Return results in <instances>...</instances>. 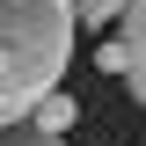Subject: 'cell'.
<instances>
[{"mask_svg": "<svg viewBox=\"0 0 146 146\" xmlns=\"http://www.w3.org/2000/svg\"><path fill=\"white\" fill-rule=\"evenodd\" d=\"M73 29L66 0H0V131L29 124V110L66 80Z\"/></svg>", "mask_w": 146, "mask_h": 146, "instance_id": "obj_1", "label": "cell"}, {"mask_svg": "<svg viewBox=\"0 0 146 146\" xmlns=\"http://www.w3.org/2000/svg\"><path fill=\"white\" fill-rule=\"evenodd\" d=\"M117 44H124V88L146 110V0H131L124 15H117Z\"/></svg>", "mask_w": 146, "mask_h": 146, "instance_id": "obj_2", "label": "cell"}, {"mask_svg": "<svg viewBox=\"0 0 146 146\" xmlns=\"http://www.w3.org/2000/svg\"><path fill=\"white\" fill-rule=\"evenodd\" d=\"M73 117H80V110H73V95H66V88H51L44 102L29 110V124H36V131H51V139H66V131H73Z\"/></svg>", "mask_w": 146, "mask_h": 146, "instance_id": "obj_3", "label": "cell"}, {"mask_svg": "<svg viewBox=\"0 0 146 146\" xmlns=\"http://www.w3.org/2000/svg\"><path fill=\"white\" fill-rule=\"evenodd\" d=\"M66 7H73V22H88V29H102V22H117V15H124L131 0H66Z\"/></svg>", "mask_w": 146, "mask_h": 146, "instance_id": "obj_4", "label": "cell"}, {"mask_svg": "<svg viewBox=\"0 0 146 146\" xmlns=\"http://www.w3.org/2000/svg\"><path fill=\"white\" fill-rule=\"evenodd\" d=\"M0 146H66V139H51V131H36V124H7Z\"/></svg>", "mask_w": 146, "mask_h": 146, "instance_id": "obj_5", "label": "cell"}, {"mask_svg": "<svg viewBox=\"0 0 146 146\" xmlns=\"http://www.w3.org/2000/svg\"><path fill=\"white\" fill-rule=\"evenodd\" d=\"M95 66H102V73H117V80H124V44H117V36H110L102 51H95Z\"/></svg>", "mask_w": 146, "mask_h": 146, "instance_id": "obj_6", "label": "cell"}]
</instances>
